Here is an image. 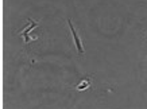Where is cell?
Listing matches in <instances>:
<instances>
[{
	"label": "cell",
	"instance_id": "6da1fadb",
	"mask_svg": "<svg viewBox=\"0 0 147 109\" xmlns=\"http://www.w3.org/2000/svg\"><path fill=\"white\" fill-rule=\"evenodd\" d=\"M35 27H38V23L30 19V20H28V26L24 27V30L23 31H20V35L24 38V43H30V42H32V40L38 39V36H31V35H30V32H31Z\"/></svg>",
	"mask_w": 147,
	"mask_h": 109
},
{
	"label": "cell",
	"instance_id": "7a4b0ae2",
	"mask_svg": "<svg viewBox=\"0 0 147 109\" xmlns=\"http://www.w3.org/2000/svg\"><path fill=\"white\" fill-rule=\"evenodd\" d=\"M67 24H69V28H70V32L71 35H73V39H74V44H76L77 47V51L80 52V54H84V46H82V42H81L80 36H78V34H77L76 28H74V26H73V23H71L70 19H67Z\"/></svg>",
	"mask_w": 147,
	"mask_h": 109
},
{
	"label": "cell",
	"instance_id": "3957f363",
	"mask_svg": "<svg viewBox=\"0 0 147 109\" xmlns=\"http://www.w3.org/2000/svg\"><path fill=\"white\" fill-rule=\"evenodd\" d=\"M89 86H90V79H89V78H85V79H82V81H81L78 85H77L76 89L81 92V90H85V89H88Z\"/></svg>",
	"mask_w": 147,
	"mask_h": 109
}]
</instances>
